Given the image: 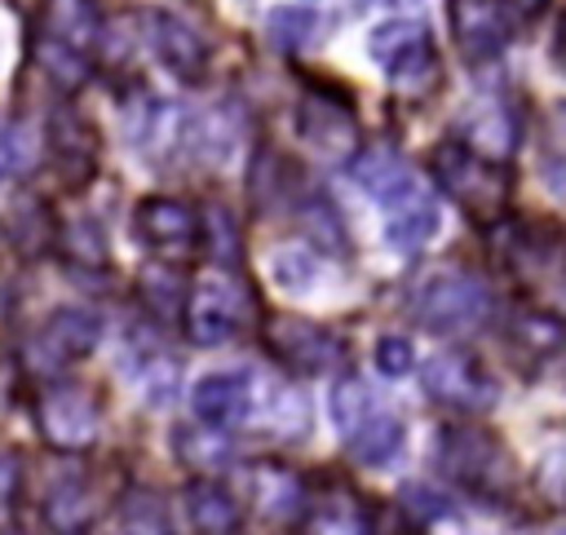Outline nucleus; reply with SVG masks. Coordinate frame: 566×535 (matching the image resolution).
I'll list each match as a JSON object with an SVG mask.
<instances>
[{
  "label": "nucleus",
  "mask_w": 566,
  "mask_h": 535,
  "mask_svg": "<svg viewBox=\"0 0 566 535\" xmlns=\"http://www.w3.org/2000/svg\"><path fill=\"white\" fill-rule=\"evenodd\" d=\"M97 53V9L88 0H40L35 62L57 88H80Z\"/></svg>",
  "instance_id": "nucleus-1"
},
{
  "label": "nucleus",
  "mask_w": 566,
  "mask_h": 535,
  "mask_svg": "<svg viewBox=\"0 0 566 535\" xmlns=\"http://www.w3.org/2000/svg\"><path fill=\"white\" fill-rule=\"evenodd\" d=\"M411 318L433 332V336H469L486 323L491 314V292L482 279H473L469 270H429L416 287H411Z\"/></svg>",
  "instance_id": "nucleus-2"
},
{
  "label": "nucleus",
  "mask_w": 566,
  "mask_h": 535,
  "mask_svg": "<svg viewBox=\"0 0 566 535\" xmlns=\"http://www.w3.org/2000/svg\"><path fill=\"white\" fill-rule=\"evenodd\" d=\"M429 168L438 177V186L473 217V221H495L509 203V177L504 168H495L491 155H478L464 141H438L429 155Z\"/></svg>",
  "instance_id": "nucleus-3"
},
{
  "label": "nucleus",
  "mask_w": 566,
  "mask_h": 535,
  "mask_svg": "<svg viewBox=\"0 0 566 535\" xmlns=\"http://www.w3.org/2000/svg\"><path fill=\"white\" fill-rule=\"evenodd\" d=\"M438 469L455 486H464L473 495H486V500L504 495L509 482H513V464H509L504 447L478 424H447L438 433Z\"/></svg>",
  "instance_id": "nucleus-4"
},
{
  "label": "nucleus",
  "mask_w": 566,
  "mask_h": 535,
  "mask_svg": "<svg viewBox=\"0 0 566 535\" xmlns=\"http://www.w3.org/2000/svg\"><path fill=\"white\" fill-rule=\"evenodd\" d=\"M234 424H248L252 433L274 438V442H296L310 429V402L296 385H283L279 376L243 367V394H239Z\"/></svg>",
  "instance_id": "nucleus-5"
},
{
  "label": "nucleus",
  "mask_w": 566,
  "mask_h": 535,
  "mask_svg": "<svg viewBox=\"0 0 566 535\" xmlns=\"http://www.w3.org/2000/svg\"><path fill=\"white\" fill-rule=\"evenodd\" d=\"M371 57L385 66V80L394 88H407V93H420L438 75L429 27L416 18H394V22L376 27L371 31Z\"/></svg>",
  "instance_id": "nucleus-6"
},
{
  "label": "nucleus",
  "mask_w": 566,
  "mask_h": 535,
  "mask_svg": "<svg viewBox=\"0 0 566 535\" xmlns=\"http://www.w3.org/2000/svg\"><path fill=\"white\" fill-rule=\"evenodd\" d=\"M248 314V292L230 274H208L181 296L186 336L195 345H226Z\"/></svg>",
  "instance_id": "nucleus-7"
},
{
  "label": "nucleus",
  "mask_w": 566,
  "mask_h": 535,
  "mask_svg": "<svg viewBox=\"0 0 566 535\" xmlns=\"http://www.w3.org/2000/svg\"><path fill=\"white\" fill-rule=\"evenodd\" d=\"M420 380H424V394H429L433 402H442V407H451V411H460V416H482V411H491L495 398H500L491 371H486L473 354H460V349L429 358Z\"/></svg>",
  "instance_id": "nucleus-8"
},
{
  "label": "nucleus",
  "mask_w": 566,
  "mask_h": 535,
  "mask_svg": "<svg viewBox=\"0 0 566 535\" xmlns=\"http://www.w3.org/2000/svg\"><path fill=\"white\" fill-rule=\"evenodd\" d=\"M97 398L80 385H49L35 402V424L49 447L57 451H84L97 438Z\"/></svg>",
  "instance_id": "nucleus-9"
},
{
  "label": "nucleus",
  "mask_w": 566,
  "mask_h": 535,
  "mask_svg": "<svg viewBox=\"0 0 566 535\" xmlns=\"http://www.w3.org/2000/svg\"><path fill=\"white\" fill-rule=\"evenodd\" d=\"M97 336H102V323H97L93 310H71V305L53 310L40 323V332L31 336V345H27V363L35 371H62L66 363L93 354Z\"/></svg>",
  "instance_id": "nucleus-10"
},
{
  "label": "nucleus",
  "mask_w": 566,
  "mask_h": 535,
  "mask_svg": "<svg viewBox=\"0 0 566 535\" xmlns=\"http://www.w3.org/2000/svg\"><path fill=\"white\" fill-rule=\"evenodd\" d=\"M265 340H270V349H274L287 367H296V371H305V376L332 371V367L345 358V340H340L336 332L310 323V318H274V323L265 327Z\"/></svg>",
  "instance_id": "nucleus-11"
},
{
  "label": "nucleus",
  "mask_w": 566,
  "mask_h": 535,
  "mask_svg": "<svg viewBox=\"0 0 566 535\" xmlns=\"http://www.w3.org/2000/svg\"><path fill=\"white\" fill-rule=\"evenodd\" d=\"M296 124H301V137L323 159H349L358 150V124H354V111H349V102L340 93H327V88L310 93L301 102Z\"/></svg>",
  "instance_id": "nucleus-12"
},
{
  "label": "nucleus",
  "mask_w": 566,
  "mask_h": 535,
  "mask_svg": "<svg viewBox=\"0 0 566 535\" xmlns=\"http://www.w3.org/2000/svg\"><path fill=\"white\" fill-rule=\"evenodd\" d=\"M340 433H345V451H349V460H358V464H367V469H385V464H394V460L402 455V442H407L402 420H398L394 411H380L376 398H371V402H367Z\"/></svg>",
  "instance_id": "nucleus-13"
},
{
  "label": "nucleus",
  "mask_w": 566,
  "mask_h": 535,
  "mask_svg": "<svg viewBox=\"0 0 566 535\" xmlns=\"http://www.w3.org/2000/svg\"><path fill=\"white\" fill-rule=\"evenodd\" d=\"M451 27L469 62H491L509 44V13L500 0H451Z\"/></svg>",
  "instance_id": "nucleus-14"
},
{
  "label": "nucleus",
  "mask_w": 566,
  "mask_h": 535,
  "mask_svg": "<svg viewBox=\"0 0 566 535\" xmlns=\"http://www.w3.org/2000/svg\"><path fill=\"white\" fill-rule=\"evenodd\" d=\"M137 239L155 252H190L199 248V217L195 208H186L181 199H142L137 203Z\"/></svg>",
  "instance_id": "nucleus-15"
},
{
  "label": "nucleus",
  "mask_w": 566,
  "mask_h": 535,
  "mask_svg": "<svg viewBox=\"0 0 566 535\" xmlns=\"http://www.w3.org/2000/svg\"><path fill=\"white\" fill-rule=\"evenodd\" d=\"M150 44H155L159 62H164L177 80H186V84H199V80H203L208 44H203L181 18H172V13H155V18H150Z\"/></svg>",
  "instance_id": "nucleus-16"
},
{
  "label": "nucleus",
  "mask_w": 566,
  "mask_h": 535,
  "mask_svg": "<svg viewBox=\"0 0 566 535\" xmlns=\"http://www.w3.org/2000/svg\"><path fill=\"white\" fill-rule=\"evenodd\" d=\"M44 526L53 535H88V526H93V491H88V478L80 469H62L49 482Z\"/></svg>",
  "instance_id": "nucleus-17"
},
{
  "label": "nucleus",
  "mask_w": 566,
  "mask_h": 535,
  "mask_svg": "<svg viewBox=\"0 0 566 535\" xmlns=\"http://www.w3.org/2000/svg\"><path fill=\"white\" fill-rule=\"evenodd\" d=\"M349 177L371 199H380V203H394L398 195H407L411 186H420L416 172H411V164L398 150H389V146H367V150L349 155Z\"/></svg>",
  "instance_id": "nucleus-18"
},
{
  "label": "nucleus",
  "mask_w": 566,
  "mask_h": 535,
  "mask_svg": "<svg viewBox=\"0 0 566 535\" xmlns=\"http://www.w3.org/2000/svg\"><path fill=\"white\" fill-rule=\"evenodd\" d=\"M385 208H389L385 239H389L394 248H402V252L420 248V243L438 230V203H433V195H429L424 186H411L407 195H398V199L385 203Z\"/></svg>",
  "instance_id": "nucleus-19"
},
{
  "label": "nucleus",
  "mask_w": 566,
  "mask_h": 535,
  "mask_svg": "<svg viewBox=\"0 0 566 535\" xmlns=\"http://www.w3.org/2000/svg\"><path fill=\"white\" fill-rule=\"evenodd\" d=\"M49 146H53V159H57V168L80 186L88 172H93V164H97V137H93V128L80 119V115H71V111H57L53 115V124H49Z\"/></svg>",
  "instance_id": "nucleus-20"
},
{
  "label": "nucleus",
  "mask_w": 566,
  "mask_h": 535,
  "mask_svg": "<svg viewBox=\"0 0 566 535\" xmlns=\"http://www.w3.org/2000/svg\"><path fill=\"white\" fill-rule=\"evenodd\" d=\"M186 517L199 535H239V526H243L239 500L212 482H195L186 491Z\"/></svg>",
  "instance_id": "nucleus-21"
},
{
  "label": "nucleus",
  "mask_w": 566,
  "mask_h": 535,
  "mask_svg": "<svg viewBox=\"0 0 566 535\" xmlns=\"http://www.w3.org/2000/svg\"><path fill=\"white\" fill-rule=\"evenodd\" d=\"M172 451L190 464V469H203V473H221L234 464V447L226 442V433L208 420L199 424H177L172 429Z\"/></svg>",
  "instance_id": "nucleus-22"
},
{
  "label": "nucleus",
  "mask_w": 566,
  "mask_h": 535,
  "mask_svg": "<svg viewBox=\"0 0 566 535\" xmlns=\"http://www.w3.org/2000/svg\"><path fill=\"white\" fill-rule=\"evenodd\" d=\"M252 495H256V508L265 513V517H296L301 513V504H305V491H301V478L292 473V469H283V464H256L252 469Z\"/></svg>",
  "instance_id": "nucleus-23"
},
{
  "label": "nucleus",
  "mask_w": 566,
  "mask_h": 535,
  "mask_svg": "<svg viewBox=\"0 0 566 535\" xmlns=\"http://www.w3.org/2000/svg\"><path fill=\"white\" fill-rule=\"evenodd\" d=\"M265 31H270L274 49L301 53V49H310V44H318L327 35V18L318 9H310V4H283V9H274L265 18Z\"/></svg>",
  "instance_id": "nucleus-24"
},
{
  "label": "nucleus",
  "mask_w": 566,
  "mask_h": 535,
  "mask_svg": "<svg viewBox=\"0 0 566 535\" xmlns=\"http://www.w3.org/2000/svg\"><path fill=\"white\" fill-rule=\"evenodd\" d=\"M239 394H243V367H239V371H212V376H203V380L195 385L190 407H195L199 420L226 429V424H234Z\"/></svg>",
  "instance_id": "nucleus-25"
},
{
  "label": "nucleus",
  "mask_w": 566,
  "mask_h": 535,
  "mask_svg": "<svg viewBox=\"0 0 566 535\" xmlns=\"http://www.w3.org/2000/svg\"><path fill=\"white\" fill-rule=\"evenodd\" d=\"M177 376H181V363H177L172 354H164L159 345H146V354L137 349L133 380H137V389H142L150 402H168L172 389H177Z\"/></svg>",
  "instance_id": "nucleus-26"
},
{
  "label": "nucleus",
  "mask_w": 566,
  "mask_h": 535,
  "mask_svg": "<svg viewBox=\"0 0 566 535\" xmlns=\"http://www.w3.org/2000/svg\"><path fill=\"white\" fill-rule=\"evenodd\" d=\"M142 296H146V305H150L155 314H177V310H181V283H177V274L164 270V265H150V270L142 274Z\"/></svg>",
  "instance_id": "nucleus-27"
},
{
  "label": "nucleus",
  "mask_w": 566,
  "mask_h": 535,
  "mask_svg": "<svg viewBox=\"0 0 566 535\" xmlns=\"http://www.w3.org/2000/svg\"><path fill=\"white\" fill-rule=\"evenodd\" d=\"M314 535H367V526L349 504H323L314 513Z\"/></svg>",
  "instance_id": "nucleus-28"
},
{
  "label": "nucleus",
  "mask_w": 566,
  "mask_h": 535,
  "mask_svg": "<svg viewBox=\"0 0 566 535\" xmlns=\"http://www.w3.org/2000/svg\"><path fill=\"white\" fill-rule=\"evenodd\" d=\"M411 363H416V354H411V345H407L402 336H380V345H376V367H380L385 376H407Z\"/></svg>",
  "instance_id": "nucleus-29"
},
{
  "label": "nucleus",
  "mask_w": 566,
  "mask_h": 535,
  "mask_svg": "<svg viewBox=\"0 0 566 535\" xmlns=\"http://www.w3.org/2000/svg\"><path fill=\"white\" fill-rule=\"evenodd\" d=\"M402 504L411 508V517H416V522H429V517H447V513H451V504H447L438 491L416 486V482H407V486H402Z\"/></svg>",
  "instance_id": "nucleus-30"
},
{
  "label": "nucleus",
  "mask_w": 566,
  "mask_h": 535,
  "mask_svg": "<svg viewBox=\"0 0 566 535\" xmlns=\"http://www.w3.org/2000/svg\"><path fill=\"white\" fill-rule=\"evenodd\" d=\"M27 159H31L27 133L22 128H4L0 133V172H18V168H27Z\"/></svg>",
  "instance_id": "nucleus-31"
},
{
  "label": "nucleus",
  "mask_w": 566,
  "mask_h": 535,
  "mask_svg": "<svg viewBox=\"0 0 566 535\" xmlns=\"http://www.w3.org/2000/svg\"><path fill=\"white\" fill-rule=\"evenodd\" d=\"M544 4H548V0H500V9L513 13V18H539Z\"/></svg>",
  "instance_id": "nucleus-32"
},
{
  "label": "nucleus",
  "mask_w": 566,
  "mask_h": 535,
  "mask_svg": "<svg viewBox=\"0 0 566 535\" xmlns=\"http://www.w3.org/2000/svg\"><path fill=\"white\" fill-rule=\"evenodd\" d=\"M13 495V460L9 455H0V504Z\"/></svg>",
  "instance_id": "nucleus-33"
},
{
  "label": "nucleus",
  "mask_w": 566,
  "mask_h": 535,
  "mask_svg": "<svg viewBox=\"0 0 566 535\" xmlns=\"http://www.w3.org/2000/svg\"><path fill=\"white\" fill-rule=\"evenodd\" d=\"M124 535H150V531H142L137 522H128V531H124Z\"/></svg>",
  "instance_id": "nucleus-34"
},
{
  "label": "nucleus",
  "mask_w": 566,
  "mask_h": 535,
  "mask_svg": "<svg viewBox=\"0 0 566 535\" xmlns=\"http://www.w3.org/2000/svg\"><path fill=\"white\" fill-rule=\"evenodd\" d=\"M367 4H402V0H367Z\"/></svg>",
  "instance_id": "nucleus-35"
},
{
  "label": "nucleus",
  "mask_w": 566,
  "mask_h": 535,
  "mask_svg": "<svg viewBox=\"0 0 566 535\" xmlns=\"http://www.w3.org/2000/svg\"><path fill=\"white\" fill-rule=\"evenodd\" d=\"M402 535H416V531H402Z\"/></svg>",
  "instance_id": "nucleus-36"
},
{
  "label": "nucleus",
  "mask_w": 566,
  "mask_h": 535,
  "mask_svg": "<svg viewBox=\"0 0 566 535\" xmlns=\"http://www.w3.org/2000/svg\"><path fill=\"white\" fill-rule=\"evenodd\" d=\"M0 535H9V531H0Z\"/></svg>",
  "instance_id": "nucleus-37"
}]
</instances>
